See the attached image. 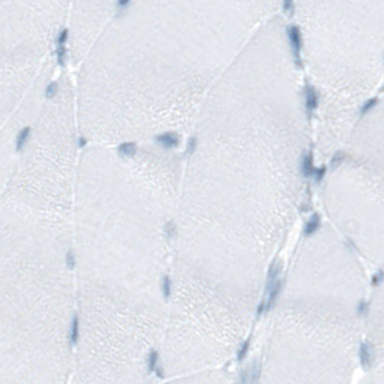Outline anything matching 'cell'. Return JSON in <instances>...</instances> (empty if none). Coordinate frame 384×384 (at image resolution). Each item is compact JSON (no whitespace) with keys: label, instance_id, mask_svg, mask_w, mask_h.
Instances as JSON below:
<instances>
[{"label":"cell","instance_id":"1","mask_svg":"<svg viewBox=\"0 0 384 384\" xmlns=\"http://www.w3.org/2000/svg\"><path fill=\"white\" fill-rule=\"evenodd\" d=\"M358 306L276 332L261 352L254 384H355L364 334Z\"/></svg>","mask_w":384,"mask_h":384},{"label":"cell","instance_id":"2","mask_svg":"<svg viewBox=\"0 0 384 384\" xmlns=\"http://www.w3.org/2000/svg\"><path fill=\"white\" fill-rule=\"evenodd\" d=\"M354 155L336 153L355 171L357 220L354 246L384 270V93L364 117L358 119Z\"/></svg>","mask_w":384,"mask_h":384},{"label":"cell","instance_id":"3","mask_svg":"<svg viewBox=\"0 0 384 384\" xmlns=\"http://www.w3.org/2000/svg\"><path fill=\"white\" fill-rule=\"evenodd\" d=\"M355 384H384V286L370 300Z\"/></svg>","mask_w":384,"mask_h":384},{"label":"cell","instance_id":"4","mask_svg":"<svg viewBox=\"0 0 384 384\" xmlns=\"http://www.w3.org/2000/svg\"><path fill=\"white\" fill-rule=\"evenodd\" d=\"M161 384H237V378L234 371L230 367H225L218 370L162 380Z\"/></svg>","mask_w":384,"mask_h":384},{"label":"cell","instance_id":"5","mask_svg":"<svg viewBox=\"0 0 384 384\" xmlns=\"http://www.w3.org/2000/svg\"><path fill=\"white\" fill-rule=\"evenodd\" d=\"M155 140L158 142V145L165 149H172L178 146L179 143V135L176 132H166L155 137Z\"/></svg>","mask_w":384,"mask_h":384},{"label":"cell","instance_id":"6","mask_svg":"<svg viewBox=\"0 0 384 384\" xmlns=\"http://www.w3.org/2000/svg\"><path fill=\"white\" fill-rule=\"evenodd\" d=\"M136 143L135 142H123L119 145L117 152L120 156H135L136 155Z\"/></svg>","mask_w":384,"mask_h":384},{"label":"cell","instance_id":"7","mask_svg":"<svg viewBox=\"0 0 384 384\" xmlns=\"http://www.w3.org/2000/svg\"><path fill=\"white\" fill-rule=\"evenodd\" d=\"M29 133H31V127L29 126H25L24 129L19 130L18 136H16V150H22L25 148L26 142H28V137H29Z\"/></svg>","mask_w":384,"mask_h":384},{"label":"cell","instance_id":"8","mask_svg":"<svg viewBox=\"0 0 384 384\" xmlns=\"http://www.w3.org/2000/svg\"><path fill=\"white\" fill-rule=\"evenodd\" d=\"M161 290H162V295H163L165 299H169L171 295H172V282H171V277H169L168 274L162 276Z\"/></svg>","mask_w":384,"mask_h":384},{"label":"cell","instance_id":"9","mask_svg":"<svg viewBox=\"0 0 384 384\" xmlns=\"http://www.w3.org/2000/svg\"><path fill=\"white\" fill-rule=\"evenodd\" d=\"M55 54H57V62H58L61 67H64V65H65V57H67V48H65V45H57Z\"/></svg>","mask_w":384,"mask_h":384},{"label":"cell","instance_id":"10","mask_svg":"<svg viewBox=\"0 0 384 384\" xmlns=\"http://www.w3.org/2000/svg\"><path fill=\"white\" fill-rule=\"evenodd\" d=\"M57 93H58V83H57V81H52V83H50V84L47 86V88H45V97H47V99H52Z\"/></svg>","mask_w":384,"mask_h":384},{"label":"cell","instance_id":"11","mask_svg":"<svg viewBox=\"0 0 384 384\" xmlns=\"http://www.w3.org/2000/svg\"><path fill=\"white\" fill-rule=\"evenodd\" d=\"M165 231H166L168 238H174L176 236V225H175L174 221H168L165 224Z\"/></svg>","mask_w":384,"mask_h":384},{"label":"cell","instance_id":"12","mask_svg":"<svg viewBox=\"0 0 384 384\" xmlns=\"http://www.w3.org/2000/svg\"><path fill=\"white\" fill-rule=\"evenodd\" d=\"M197 146H198V139H197L195 136L189 137L188 145H186V152H188L189 155H192V153L197 150Z\"/></svg>","mask_w":384,"mask_h":384},{"label":"cell","instance_id":"13","mask_svg":"<svg viewBox=\"0 0 384 384\" xmlns=\"http://www.w3.org/2000/svg\"><path fill=\"white\" fill-rule=\"evenodd\" d=\"M67 39H68V29L64 28L61 32L58 34V37H57V45H65Z\"/></svg>","mask_w":384,"mask_h":384},{"label":"cell","instance_id":"14","mask_svg":"<svg viewBox=\"0 0 384 384\" xmlns=\"http://www.w3.org/2000/svg\"><path fill=\"white\" fill-rule=\"evenodd\" d=\"M65 263H67V266H68L70 269H74L75 267V254L73 250H70V251L67 253V256H65Z\"/></svg>","mask_w":384,"mask_h":384},{"label":"cell","instance_id":"15","mask_svg":"<svg viewBox=\"0 0 384 384\" xmlns=\"http://www.w3.org/2000/svg\"><path fill=\"white\" fill-rule=\"evenodd\" d=\"M129 5H130V0H120V2H117V12L123 13L124 8H127Z\"/></svg>","mask_w":384,"mask_h":384},{"label":"cell","instance_id":"16","mask_svg":"<svg viewBox=\"0 0 384 384\" xmlns=\"http://www.w3.org/2000/svg\"><path fill=\"white\" fill-rule=\"evenodd\" d=\"M293 8H295L293 2H285V3H283V9H285L286 12L292 13V11H293Z\"/></svg>","mask_w":384,"mask_h":384},{"label":"cell","instance_id":"17","mask_svg":"<svg viewBox=\"0 0 384 384\" xmlns=\"http://www.w3.org/2000/svg\"><path fill=\"white\" fill-rule=\"evenodd\" d=\"M77 145H78V148H80V149L84 148V146L87 145V139H86V137L80 136V137H78V142H77Z\"/></svg>","mask_w":384,"mask_h":384}]
</instances>
